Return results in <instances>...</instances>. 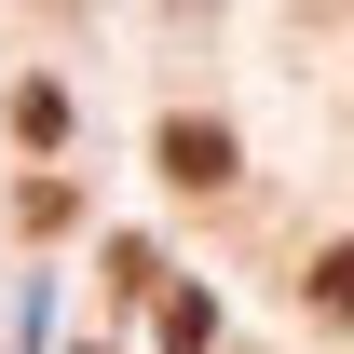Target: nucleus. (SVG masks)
<instances>
[{
	"mask_svg": "<svg viewBox=\"0 0 354 354\" xmlns=\"http://www.w3.org/2000/svg\"><path fill=\"white\" fill-rule=\"evenodd\" d=\"M14 136H41V150H55V136H68V95H55V82H28V95H14Z\"/></svg>",
	"mask_w": 354,
	"mask_h": 354,
	"instance_id": "7ed1b4c3",
	"label": "nucleus"
},
{
	"mask_svg": "<svg viewBox=\"0 0 354 354\" xmlns=\"http://www.w3.org/2000/svg\"><path fill=\"white\" fill-rule=\"evenodd\" d=\"M313 313H354V245H327V259H313Z\"/></svg>",
	"mask_w": 354,
	"mask_h": 354,
	"instance_id": "20e7f679",
	"label": "nucleus"
},
{
	"mask_svg": "<svg viewBox=\"0 0 354 354\" xmlns=\"http://www.w3.org/2000/svg\"><path fill=\"white\" fill-rule=\"evenodd\" d=\"M218 341V300H205V286H164V354H205Z\"/></svg>",
	"mask_w": 354,
	"mask_h": 354,
	"instance_id": "f03ea898",
	"label": "nucleus"
},
{
	"mask_svg": "<svg viewBox=\"0 0 354 354\" xmlns=\"http://www.w3.org/2000/svg\"><path fill=\"white\" fill-rule=\"evenodd\" d=\"M164 177L177 191H232V136L218 123H164Z\"/></svg>",
	"mask_w": 354,
	"mask_h": 354,
	"instance_id": "f257e3e1",
	"label": "nucleus"
}]
</instances>
